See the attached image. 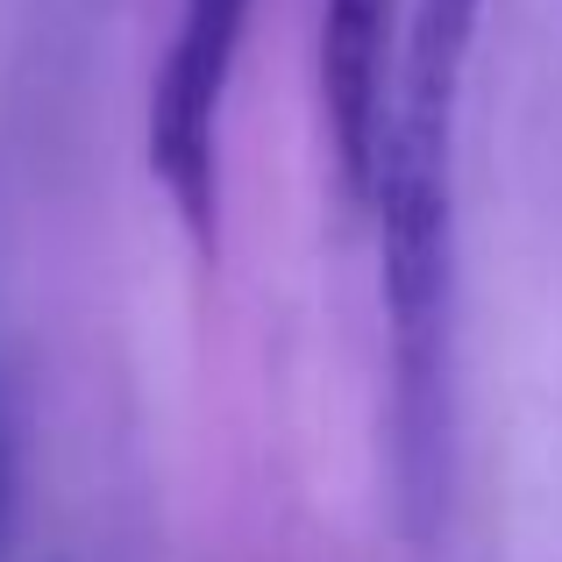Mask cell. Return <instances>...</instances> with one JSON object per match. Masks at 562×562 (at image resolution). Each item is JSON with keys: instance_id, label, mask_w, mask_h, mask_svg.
<instances>
[{"instance_id": "obj_1", "label": "cell", "mask_w": 562, "mask_h": 562, "mask_svg": "<svg viewBox=\"0 0 562 562\" xmlns=\"http://www.w3.org/2000/svg\"><path fill=\"white\" fill-rule=\"evenodd\" d=\"M456 108L463 86L392 79L371 186L392 328V470L413 535L441 527L456 477Z\"/></svg>"}, {"instance_id": "obj_2", "label": "cell", "mask_w": 562, "mask_h": 562, "mask_svg": "<svg viewBox=\"0 0 562 562\" xmlns=\"http://www.w3.org/2000/svg\"><path fill=\"white\" fill-rule=\"evenodd\" d=\"M243 22L249 0H186L165 43V65L150 79V122H143L150 179L165 186L200 257L221 249V100L235 79Z\"/></svg>"}, {"instance_id": "obj_3", "label": "cell", "mask_w": 562, "mask_h": 562, "mask_svg": "<svg viewBox=\"0 0 562 562\" xmlns=\"http://www.w3.org/2000/svg\"><path fill=\"white\" fill-rule=\"evenodd\" d=\"M398 29H406V0H328L321 14V108H328L342 186L363 206L378 186L384 122H392Z\"/></svg>"}, {"instance_id": "obj_4", "label": "cell", "mask_w": 562, "mask_h": 562, "mask_svg": "<svg viewBox=\"0 0 562 562\" xmlns=\"http://www.w3.org/2000/svg\"><path fill=\"white\" fill-rule=\"evenodd\" d=\"M0 535H8V420H0Z\"/></svg>"}]
</instances>
